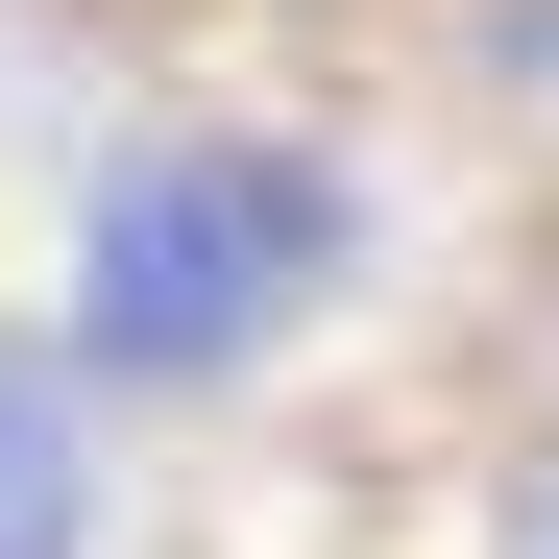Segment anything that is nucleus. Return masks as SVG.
I'll list each match as a JSON object with an SVG mask.
<instances>
[{
    "label": "nucleus",
    "mask_w": 559,
    "mask_h": 559,
    "mask_svg": "<svg viewBox=\"0 0 559 559\" xmlns=\"http://www.w3.org/2000/svg\"><path fill=\"white\" fill-rule=\"evenodd\" d=\"M365 267V195L317 146H267V122H170L122 146L98 195H73L49 243V365L73 390H243V365H293V317Z\"/></svg>",
    "instance_id": "obj_1"
},
{
    "label": "nucleus",
    "mask_w": 559,
    "mask_h": 559,
    "mask_svg": "<svg viewBox=\"0 0 559 559\" xmlns=\"http://www.w3.org/2000/svg\"><path fill=\"white\" fill-rule=\"evenodd\" d=\"M122 462H98V390H73L49 341H0V559H98Z\"/></svg>",
    "instance_id": "obj_2"
},
{
    "label": "nucleus",
    "mask_w": 559,
    "mask_h": 559,
    "mask_svg": "<svg viewBox=\"0 0 559 559\" xmlns=\"http://www.w3.org/2000/svg\"><path fill=\"white\" fill-rule=\"evenodd\" d=\"M535 559H559V535H535Z\"/></svg>",
    "instance_id": "obj_3"
}]
</instances>
